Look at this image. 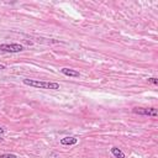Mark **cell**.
Returning <instances> with one entry per match:
<instances>
[{
	"label": "cell",
	"instance_id": "cell-1",
	"mask_svg": "<svg viewBox=\"0 0 158 158\" xmlns=\"http://www.w3.org/2000/svg\"><path fill=\"white\" fill-rule=\"evenodd\" d=\"M24 84L33 88H40V89H53V90L59 89L58 83H53V82H40V80H33V79H24Z\"/></svg>",
	"mask_w": 158,
	"mask_h": 158
},
{
	"label": "cell",
	"instance_id": "cell-2",
	"mask_svg": "<svg viewBox=\"0 0 158 158\" xmlns=\"http://www.w3.org/2000/svg\"><path fill=\"white\" fill-rule=\"evenodd\" d=\"M24 50V46L19 45V43H11V45H0V51L3 52H9V53H17Z\"/></svg>",
	"mask_w": 158,
	"mask_h": 158
},
{
	"label": "cell",
	"instance_id": "cell-3",
	"mask_svg": "<svg viewBox=\"0 0 158 158\" xmlns=\"http://www.w3.org/2000/svg\"><path fill=\"white\" fill-rule=\"evenodd\" d=\"M133 112L135 114H138V115H146V116H152V117H157L158 116V112H157V109L155 108H150V109H133Z\"/></svg>",
	"mask_w": 158,
	"mask_h": 158
},
{
	"label": "cell",
	"instance_id": "cell-4",
	"mask_svg": "<svg viewBox=\"0 0 158 158\" xmlns=\"http://www.w3.org/2000/svg\"><path fill=\"white\" fill-rule=\"evenodd\" d=\"M61 72H62V74H64V76H67V77H74V78L80 77V73L79 72L73 71V69H69V68H62L61 69Z\"/></svg>",
	"mask_w": 158,
	"mask_h": 158
},
{
	"label": "cell",
	"instance_id": "cell-5",
	"mask_svg": "<svg viewBox=\"0 0 158 158\" xmlns=\"http://www.w3.org/2000/svg\"><path fill=\"white\" fill-rule=\"evenodd\" d=\"M78 142V140L76 137H63L61 138V143L64 144V146H72V144H76Z\"/></svg>",
	"mask_w": 158,
	"mask_h": 158
},
{
	"label": "cell",
	"instance_id": "cell-6",
	"mask_svg": "<svg viewBox=\"0 0 158 158\" xmlns=\"http://www.w3.org/2000/svg\"><path fill=\"white\" fill-rule=\"evenodd\" d=\"M111 153L114 156H115L116 158H125V153L122 152L121 150H118L117 147H112L111 148Z\"/></svg>",
	"mask_w": 158,
	"mask_h": 158
},
{
	"label": "cell",
	"instance_id": "cell-7",
	"mask_svg": "<svg viewBox=\"0 0 158 158\" xmlns=\"http://www.w3.org/2000/svg\"><path fill=\"white\" fill-rule=\"evenodd\" d=\"M0 158H17L15 155H10V153H6V155H0Z\"/></svg>",
	"mask_w": 158,
	"mask_h": 158
},
{
	"label": "cell",
	"instance_id": "cell-8",
	"mask_svg": "<svg viewBox=\"0 0 158 158\" xmlns=\"http://www.w3.org/2000/svg\"><path fill=\"white\" fill-rule=\"evenodd\" d=\"M148 82L152 83V84H155V85L158 84V79H156V78H148Z\"/></svg>",
	"mask_w": 158,
	"mask_h": 158
},
{
	"label": "cell",
	"instance_id": "cell-9",
	"mask_svg": "<svg viewBox=\"0 0 158 158\" xmlns=\"http://www.w3.org/2000/svg\"><path fill=\"white\" fill-rule=\"evenodd\" d=\"M4 132H5V130H4L3 127H0V133H4Z\"/></svg>",
	"mask_w": 158,
	"mask_h": 158
},
{
	"label": "cell",
	"instance_id": "cell-10",
	"mask_svg": "<svg viewBox=\"0 0 158 158\" xmlns=\"http://www.w3.org/2000/svg\"><path fill=\"white\" fill-rule=\"evenodd\" d=\"M1 69H5V65L4 64H0V71H1Z\"/></svg>",
	"mask_w": 158,
	"mask_h": 158
},
{
	"label": "cell",
	"instance_id": "cell-11",
	"mask_svg": "<svg viewBox=\"0 0 158 158\" xmlns=\"http://www.w3.org/2000/svg\"><path fill=\"white\" fill-rule=\"evenodd\" d=\"M1 141H3V140H1V138H0V142H1Z\"/></svg>",
	"mask_w": 158,
	"mask_h": 158
}]
</instances>
